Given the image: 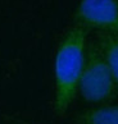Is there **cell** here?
<instances>
[{"label":"cell","instance_id":"obj_3","mask_svg":"<svg viewBox=\"0 0 118 124\" xmlns=\"http://www.w3.org/2000/svg\"><path fill=\"white\" fill-rule=\"evenodd\" d=\"M73 19L87 31L118 36V0H81Z\"/></svg>","mask_w":118,"mask_h":124},{"label":"cell","instance_id":"obj_1","mask_svg":"<svg viewBox=\"0 0 118 124\" xmlns=\"http://www.w3.org/2000/svg\"><path fill=\"white\" fill-rule=\"evenodd\" d=\"M86 47L87 30L76 23L64 32L58 45L54 62V110L59 115L68 110L78 91Z\"/></svg>","mask_w":118,"mask_h":124},{"label":"cell","instance_id":"obj_4","mask_svg":"<svg viewBox=\"0 0 118 124\" xmlns=\"http://www.w3.org/2000/svg\"><path fill=\"white\" fill-rule=\"evenodd\" d=\"M96 44L103 54L104 59L109 67L112 77L118 92V36L108 35V33H99L96 39Z\"/></svg>","mask_w":118,"mask_h":124},{"label":"cell","instance_id":"obj_5","mask_svg":"<svg viewBox=\"0 0 118 124\" xmlns=\"http://www.w3.org/2000/svg\"><path fill=\"white\" fill-rule=\"evenodd\" d=\"M77 124H118V106H99L80 113Z\"/></svg>","mask_w":118,"mask_h":124},{"label":"cell","instance_id":"obj_2","mask_svg":"<svg viewBox=\"0 0 118 124\" xmlns=\"http://www.w3.org/2000/svg\"><path fill=\"white\" fill-rule=\"evenodd\" d=\"M78 91L82 99L91 104L108 102L118 95L109 67L96 41L87 44Z\"/></svg>","mask_w":118,"mask_h":124},{"label":"cell","instance_id":"obj_6","mask_svg":"<svg viewBox=\"0 0 118 124\" xmlns=\"http://www.w3.org/2000/svg\"><path fill=\"white\" fill-rule=\"evenodd\" d=\"M13 124H32V123H27V122H19V120H18V122H14Z\"/></svg>","mask_w":118,"mask_h":124}]
</instances>
